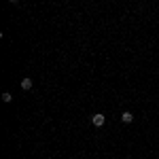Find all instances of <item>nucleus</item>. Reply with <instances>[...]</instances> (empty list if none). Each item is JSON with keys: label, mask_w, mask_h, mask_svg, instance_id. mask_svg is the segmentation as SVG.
Segmentation results:
<instances>
[{"label": "nucleus", "mask_w": 159, "mask_h": 159, "mask_svg": "<svg viewBox=\"0 0 159 159\" xmlns=\"http://www.w3.org/2000/svg\"><path fill=\"white\" fill-rule=\"evenodd\" d=\"M121 121L123 123H132V121H134V115H132V112H123V115H121Z\"/></svg>", "instance_id": "3"}, {"label": "nucleus", "mask_w": 159, "mask_h": 159, "mask_svg": "<svg viewBox=\"0 0 159 159\" xmlns=\"http://www.w3.org/2000/svg\"><path fill=\"white\" fill-rule=\"evenodd\" d=\"M11 100H13L11 93H2V102H11Z\"/></svg>", "instance_id": "4"}, {"label": "nucleus", "mask_w": 159, "mask_h": 159, "mask_svg": "<svg viewBox=\"0 0 159 159\" xmlns=\"http://www.w3.org/2000/svg\"><path fill=\"white\" fill-rule=\"evenodd\" d=\"M91 123H93L96 127H102V125L106 123V117H104L102 112H98V115H93V117H91Z\"/></svg>", "instance_id": "1"}, {"label": "nucleus", "mask_w": 159, "mask_h": 159, "mask_svg": "<svg viewBox=\"0 0 159 159\" xmlns=\"http://www.w3.org/2000/svg\"><path fill=\"white\" fill-rule=\"evenodd\" d=\"M21 89H24V91H28V89H32V79H28V76H25L24 81H21Z\"/></svg>", "instance_id": "2"}]
</instances>
